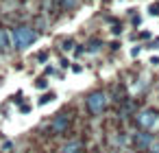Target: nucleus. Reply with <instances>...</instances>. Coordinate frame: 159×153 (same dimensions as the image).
<instances>
[{
	"instance_id": "3",
	"label": "nucleus",
	"mask_w": 159,
	"mask_h": 153,
	"mask_svg": "<svg viewBox=\"0 0 159 153\" xmlns=\"http://www.w3.org/2000/svg\"><path fill=\"white\" fill-rule=\"evenodd\" d=\"M137 122L142 125V129H150L155 122H157V114L152 112V109H146V112H139V116H137Z\"/></svg>"
},
{
	"instance_id": "7",
	"label": "nucleus",
	"mask_w": 159,
	"mask_h": 153,
	"mask_svg": "<svg viewBox=\"0 0 159 153\" xmlns=\"http://www.w3.org/2000/svg\"><path fill=\"white\" fill-rule=\"evenodd\" d=\"M81 142L79 140H72V142H68V144H63V149H61V153H81Z\"/></svg>"
},
{
	"instance_id": "9",
	"label": "nucleus",
	"mask_w": 159,
	"mask_h": 153,
	"mask_svg": "<svg viewBox=\"0 0 159 153\" xmlns=\"http://www.w3.org/2000/svg\"><path fill=\"white\" fill-rule=\"evenodd\" d=\"M98 48H100V42L96 40V42H89V48H87V50H89V53H96Z\"/></svg>"
},
{
	"instance_id": "10",
	"label": "nucleus",
	"mask_w": 159,
	"mask_h": 153,
	"mask_svg": "<svg viewBox=\"0 0 159 153\" xmlns=\"http://www.w3.org/2000/svg\"><path fill=\"white\" fill-rule=\"evenodd\" d=\"M35 85H37V88H46V85H48V83H46V79H39V81H37V83H35Z\"/></svg>"
},
{
	"instance_id": "2",
	"label": "nucleus",
	"mask_w": 159,
	"mask_h": 153,
	"mask_svg": "<svg viewBox=\"0 0 159 153\" xmlns=\"http://www.w3.org/2000/svg\"><path fill=\"white\" fill-rule=\"evenodd\" d=\"M107 107V94L105 92H92L87 96V109L92 114H102Z\"/></svg>"
},
{
	"instance_id": "6",
	"label": "nucleus",
	"mask_w": 159,
	"mask_h": 153,
	"mask_svg": "<svg viewBox=\"0 0 159 153\" xmlns=\"http://www.w3.org/2000/svg\"><path fill=\"white\" fill-rule=\"evenodd\" d=\"M13 48V42H11V33L5 31V29H0V53H7Z\"/></svg>"
},
{
	"instance_id": "11",
	"label": "nucleus",
	"mask_w": 159,
	"mask_h": 153,
	"mask_svg": "<svg viewBox=\"0 0 159 153\" xmlns=\"http://www.w3.org/2000/svg\"><path fill=\"white\" fill-rule=\"evenodd\" d=\"M152 153H159V144H157V146H155V151H152Z\"/></svg>"
},
{
	"instance_id": "1",
	"label": "nucleus",
	"mask_w": 159,
	"mask_h": 153,
	"mask_svg": "<svg viewBox=\"0 0 159 153\" xmlns=\"http://www.w3.org/2000/svg\"><path fill=\"white\" fill-rule=\"evenodd\" d=\"M37 40V33L31 29V26H18L13 33H11V42H13V48L18 50H26L29 46H33Z\"/></svg>"
},
{
	"instance_id": "5",
	"label": "nucleus",
	"mask_w": 159,
	"mask_h": 153,
	"mask_svg": "<svg viewBox=\"0 0 159 153\" xmlns=\"http://www.w3.org/2000/svg\"><path fill=\"white\" fill-rule=\"evenodd\" d=\"M68 125H70V120H68V116H66V114H61V116H57V118L52 120V125H50V129H52V133H63V131L68 129Z\"/></svg>"
},
{
	"instance_id": "4",
	"label": "nucleus",
	"mask_w": 159,
	"mask_h": 153,
	"mask_svg": "<svg viewBox=\"0 0 159 153\" xmlns=\"http://www.w3.org/2000/svg\"><path fill=\"white\" fill-rule=\"evenodd\" d=\"M135 146H137V149H142V151L150 149V146H152V136H150L148 131L135 133Z\"/></svg>"
},
{
	"instance_id": "8",
	"label": "nucleus",
	"mask_w": 159,
	"mask_h": 153,
	"mask_svg": "<svg viewBox=\"0 0 159 153\" xmlns=\"http://www.w3.org/2000/svg\"><path fill=\"white\" fill-rule=\"evenodd\" d=\"M52 98H55V92H46V94L39 98V105H46V103H50Z\"/></svg>"
}]
</instances>
